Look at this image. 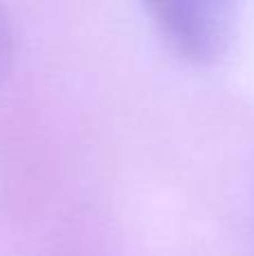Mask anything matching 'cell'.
<instances>
[{"mask_svg":"<svg viewBox=\"0 0 254 256\" xmlns=\"http://www.w3.org/2000/svg\"><path fill=\"white\" fill-rule=\"evenodd\" d=\"M148 14L164 43L194 63H214L234 36V7L220 0H162Z\"/></svg>","mask_w":254,"mask_h":256,"instance_id":"6da1fadb","label":"cell"},{"mask_svg":"<svg viewBox=\"0 0 254 256\" xmlns=\"http://www.w3.org/2000/svg\"><path fill=\"white\" fill-rule=\"evenodd\" d=\"M12 61H14V30L9 18L0 9V79L9 70Z\"/></svg>","mask_w":254,"mask_h":256,"instance_id":"7a4b0ae2","label":"cell"}]
</instances>
